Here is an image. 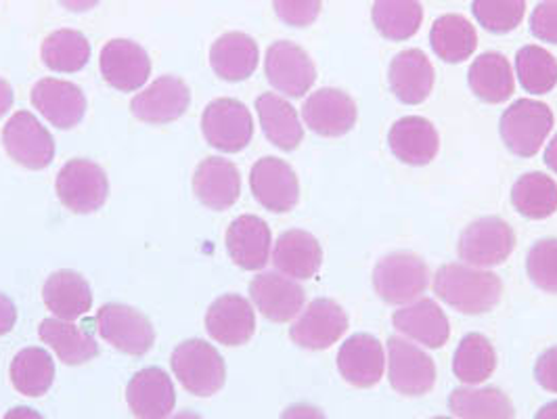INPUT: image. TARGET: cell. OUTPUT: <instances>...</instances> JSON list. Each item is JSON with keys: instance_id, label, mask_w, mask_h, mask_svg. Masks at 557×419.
Wrapping results in <instances>:
<instances>
[{"instance_id": "7c38bea8", "label": "cell", "mask_w": 557, "mask_h": 419, "mask_svg": "<svg viewBox=\"0 0 557 419\" xmlns=\"http://www.w3.org/2000/svg\"><path fill=\"white\" fill-rule=\"evenodd\" d=\"M302 118L312 133L334 139L355 128L359 110L348 93L339 88H321L308 97Z\"/></svg>"}, {"instance_id": "44dd1931", "label": "cell", "mask_w": 557, "mask_h": 419, "mask_svg": "<svg viewBox=\"0 0 557 419\" xmlns=\"http://www.w3.org/2000/svg\"><path fill=\"white\" fill-rule=\"evenodd\" d=\"M250 298L256 308L273 323L292 321L305 307V289L278 273H260L250 283Z\"/></svg>"}, {"instance_id": "3957f363", "label": "cell", "mask_w": 557, "mask_h": 419, "mask_svg": "<svg viewBox=\"0 0 557 419\" xmlns=\"http://www.w3.org/2000/svg\"><path fill=\"white\" fill-rule=\"evenodd\" d=\"M55 192L59 201L74 214H92L108 201L110 181L99 164L76 158L59 170Z\"/></svg>"}, {"instance_id": "bcb514c9", "label": "cell", "mask_w": 557, "mask_h": 419, "mask_svg": "<svg viewBox=\"0 0 557 419\" xmlns=\"http://www.w3.org/2000/svg\"><path fill=\"white\" fill-rule=\"evenodd\" d=\"M15 321H17V308L9 296L0 294V335L9 334L15 328Z\"/></svg>"}, {"instance_id": "7a4b0ae2", "label": "cell", "mask_w": 557, "mask_h": 419, "mask_svg": "<svg viewBox=\"0 0 557 419\" xmlns=\"http://www.w3.org/2000/svg\"><path fill=\"white\" fill-rule=\"evenodd\" d=\"M170 365L183 389L196 396H212L224 386L226 365L221 353L206 340L194 337L178 344Z\"/></svg>"}, {"instance_id": "277c9868", "label": "cell", "mask_w": 557, "mask_h": 419, "mask_svg": "<svg viewBox=\"0 0 557 419\" xmlns=\"http://www.w3.org/2000/svg\"><path fill=\"white\" fill-rule=\"evenodd\" d=\"M430 281L425 262L411 251H394L384 256L375 271L373 285L380 298L388 305H407L419 298Z\"/></svg>"}, {"instance_id": "5b68a950", "label": "cell", "mask_w": 557, "mask_h": 419, "mask_svg": "<svg viewBox=\"0 0 557 419\" xmlns=\"http://www.w3.org/2000/svg\"><path fill=\"white\" fill-rule=\"evenodd\" d=\"M503 143L520 158L534 156L554 128V113L549 106L532 99L511 103L502 115Z\"/></svg>"}, {"instance_id": "cb8c5ba5", "label": "cell", "mask_w": 557, "mask_h": 419, "mask_svg": "<svg viewBox=\"0 0 557 419\" xmlns=\"http://www.w3.org/2000/svg\"><path fill=\"white\" fill-rule=\"evenodd\" d=\"M388 143H391L392 153L409 167L430 164L436 158L441 147V139L434 124L419 115L400 118L391 128Z\"/></svg>"}, {"instance_id": "74e56055", "label": "cell", "mask_w": 557, "mask_h": 419, "mask_svg": "<svg viewBox=\"0 0 557 419\" xmlns=\"http://www.w3.org/2000/svg\"><path fill=\"white\" fill-rule=\"evenodd\" d=\"M40 56L49 70L59 74H74L88 63L90 45L78 29H57L45 38Z\"/></svg>"}, {"instance_id": "d6a6232c", "label": "cell", "mask_w": 557, "mask_h": 419, "mask_svg": "<svg viewBox=\"0 0 557 419\" xmlns=\"http://www.w3.org/2000/svg\"><path fill=\"white\" fill-rule=\"evenodd\" d=\"M430 42L434 53L446 63H461L474 56L478 34L463 15H443L432 26Z\"/></svg>"}, {"instance_id": "6da1fadb", "label": "cell", "mask_w": 557, "mask_h": 419, "mask_svg": "<svg viewBox=\"0 0 557 419\" xmlns=\"http://www.w3.org/2000/svg\"><path fill=\"white\" fill-rule=\"evenodd\" d=\"M434 292L448 307L466 315H482L499 305L503 283L495 273L470 264H445L434 278Z\"/></svg>"}, {"instance_id": "8d00e7d4", "label": "cell", "mask_w": 557, "mask_h": 419, "mask_svg": "<svg viewBox=\"0 0 557 419\" xmlns=\"http://www.w3.org/2000/svg\"><path fill=\"white\" fill-rule=\"evenodd\" d=\"M371 17L384 38L398 42L418 34L423 7L419 0H375Z\"/></svg>"}, {"instance_id": "1f68e13d", "label": "cell", "mask_w": 557, "mask_h": 419, "mask_svg": "<svg viewBox=\"0 0 557 419\" xmlns=\"http://www.w3.org/2000/svg\"><path fill=\"white\" fill-rule=\"evenodd\" d=\"M11 384L24 396H42L53 386L55 380V363L53 357L40 348L29 346L15 355L11 361Z\"/></svg>"}, {"instance_id": "d6986e66", "label": "cell", "mask_w": 557, "mask_h": 419, "mask_svg": "<svg viewBox=\"0 0 557 419\" xmlns=\"http://www.w3.org/2000/svg\"><path fill=\"white\" fill-rule=\"evenodd\" d=\"M126 400L137 419H166L174 411L176 392L164 369L147 367L128 382Z\"/></svg>"}, {"instance_id": "4fadbf2b", "label": "cell", "mask_w": 557, "mask_h": 419, "mask_svg": "<svg viewBox=\"0 0 557 419\" xmlns=\"http://www.w3.org/2000/svg\"><path fill=\"white\" fill-rule=\"evenodd\" d=\"M392 389L405 396H421L436 384V365L416 344L391 337L388 340Z\"/></svg>"}, {"instance_id": "7bdbcfd3", "label": "cell", "mask_w": 557, "mask_h": 419, "mask_svg": "<svg viewBox=\"0 0 557 419\" xmlns=\"http://www.w3.org/2000/svg\"><path fill=\"white\" fill-rule=\"evenodd\" d=\"M278 20L294 28H307L321 13V0H273Z\"/></svg>"}, {"instance_id": "d4e9b609", "label": "cell", "mask_w": 557, "mask_h": 419, "mask_svg": "<svg viewBox=\"0 0 557 419\" xmlns=\"http://www.w3.org/2000/svg\"><path fill=\"white\" fill-rule=\"evenodd\" d=\"M323 250L314 235L300 229L285 231L275 244L273 264L283 275L294 280H310L319 273Z\"/></svg>"}, {"instance_id": "ee69618b", "label": "cell", "mask_w": 557, "mask_h": 419, "mask_svg": "<svg viewBox=\"0 0 557 419\" xmlns=\"http://www.w3.org/2000/svg\"><path fill=\"white\" fill-rule=\"evenodd\" d=\"M530 29L539 40L557 45V0H543L536 4L530 17Z\"/></svg>"}, {"instance_id": "5bb4252c", "label": "cell", "mask_w": 557, "mask_h": 419, "mask_svg": "<svg viewBox=\"0 0 557 419\" xmlns=\"http://www.w3.org/2000/svg\"><path fill=\"white\" fill-rule=\"evenodd\" d=\"M191 106V90L176 76H162L139 93L131 110L140 122L162 126L183 118Z\"/></svg>"}, {"instance_id": "f35d334b", "label": "cell", "mask_w": 557, "mask_h": 419, "mask_svg": "<svg viewBox=\"0 0 557 419\" xmlns=\"http://www.w3.org/2000/svg\"><path fill=\"white\" fill-rule=\"evenodd\" d=\"M495 367L497 355L488 337L482 334H468L461 340L453 361V371L461 382L472 386L480 384L491 378Z\"/></svg>"}, {"instance_id": "52a82bcc", "label": "cell", "mask_w": 557, "mask_h": 419, "mask_svg": "<svg viewBox=\"0 0 557 419\" xmlns=\"http://www.w3.org/2000/svg\"><path fill=\"white\" fill-rule=\"evenodd\" d=\"M201 133L210 147L224 153H237L246 149L253 137L250 110L237 99H216L203 110Z\"/></svg>"}, {"instance_id": "d590c367", "label": "cell", "mask_w": 557, "mask_h": 419, "mask_svg": "<svg viewBox=\"0 0 557 419\" xmlns=\"http://www.w3.org/2000/svg\"><path fill=\"white\" fill-rule=\"evenodd\" d=\"M448 407L461 419H516L511 398L499 389H457Z\"/></svg>"}, {"instance_id": "11a10c76", "label": "cell", "mask_w": 557, "mask_h": 419, "mask_svg": "<svg viewBox=\"0 0 557 419\" xmlns=\"http://www.w3.org/2000/svg\"><path fill=\"white\" fill-rule=\"evenodd\" d=\"M434 419H450V418H434Z\"/></svg>"}, {"instance_id": "7402d4cb", "label": "cell", "mask_w": 557, "mask_h": 419, "mask_svg": "<svg viewBox=\"0 0 557 419\" xmlns=\"http://www.w3.org/2000/svg\"><path fill=\"white\" fill-rule=\"evenodd\" d=\"M194 192L206 208L216 212L228 210L242 194L239 170L224 158H206L196 168Z\"/></svg>"}, {"instance_id": "e575fe53", "label": "cell", "mask_w": 557, "mask_h": 419, "mask_svg": "<svg viewBox=\"0 0 557 419\" xmlns=\"http://www.w3.org/2000/svg\"><path fill=\"white\" fill-rule=\"evenodd\" d=\"M470 86L486 103H503L513 95L511 65L502 53H484L470 67Z\"/></svg>"}, {"instance_id": "7dc6e473", "label": "cell", "mask_w": 557, "mask_h": 419, "mask_svg": "<svg viewBox=\"0 0 557 419\" xmlns=\"http://www.w3.org/2000/svg\"><path fill=\"white\" fill-rule=\"evenodd\" d=\"M278 419H327L325 414L312 405L307 403H298V405H292L283 411V416Z\"/></svg>"}, {"instance_id": "db71d44e", "label": "cell", "mask_w": 557, "mask_h": 419, "mask_svg": "<svg viewBox=\"0 0 557 419\" xmlns=\"http://www.w3.org/2000/svg\"><path fill=\"white\" fill-rule=\"evenodd\" d=\"M170 419H203L201 416H197L194 411H181V414H176L174 418Z\"/></svg>"}, {"instance_id": "f907efd6", "label": "cell", "mask_w": 557, "mask_h": 419, "mask_svg": "<svg viewBox=\"0 0 557 419\" xmlns=\"http://www.w3.org/2000/svg\"><path fill=\"white\" fill-rule=\"evenodd\" d=\"M2 419H45L38 411L29 409V407H13L11 411L4 414Z\"/></svg>"}, {"instance_id": "4dcf8cb0", "label": "cell", "mask_w": 557, "mask_h": 419, "mask_svg": "<svg viewBox=\"0 0 557 419\" xmlns=\"http://www.w3.org/2000/svg\"><path fill=\"white\" fill-rule=\"evenodd\" d=\"M40 340L49 344L65 365L88 363L99 355V344L78 325L63 319H45L38 328Z\"/></svg>"}, {"instance_id": "8fae6325", "label": "cell", "mask_w": 557, "mask_h": 419, "mask_svg": "<svg viewBox=\"0 0 557 419\" xmlns=\"http://www.w3.org/2000/svg\"><path fill=\"white\" fill-rule=\"evenodd\" d=\"M250 187L256 201L275 214L294 210L300 199V183L294 168L278 158H262L251 167Z\"/></svg>"}, {"instance_id": "f5cc1de1", "label": "cell", "mask_w": 557, "mask_h": 419, "mask_svg": "<svg viewBox=\"0 0 557 419\" xmlns=\"http://www.w3.org/2000/svg\"><path fill=\"white\" fill-rule=\"evenodd\" d=\"M534 419H557V400L545 405V407L536 414V418Z\"/></svg>"}, {"instance_id": "8992f818", "label": "cell", "mask_w": 557, "mask_h": 419, "mask_svg": "<svg viewBox=\"0 0 557 419\" xmlns=\"http://www.w3.org/2000/svg\"><path fill=\"white\" fill-rule=\"evenodd\" d=\"M513 248L516 233L499 217H484L466 226L457 244L459 258L475 269L499 267L511 256Z\"/></svg>"}, {"instance_id": "f546056e", "label": "cell", "mask_w": 557, "mask_h": 419, "mask_svg": "<svg viewBox=\"0 0 557 419\" xmlns=\"http://www.w3.org/2000/svg\"><path fill=\"white\" fill-rule=\"evenodd\" d=\"M260 126L267 139L283 151H294L305 137L296 110L275 93H264L256 99Z\"/></svg>"}, {"instance_id": "e0dca14e", "label": "cell", "mask_w": 557, "mask_h": 419, "mask_svg": "<svg viewBox=\"0 0 557 419\" xmlns=\"http://www.w3.org/2000/svg\"><path fill=\"white\" fill-rule=\"evenodd\" d=\"M29 99L32 106L61 131L78 126L86 113L83 88L67 81L42 78L34 84Z\"/></svg>"}, {"instance_id": "60d3db41", "label": "cell", "mask_w": 557, "mask_h": 419, "mask_svg": "<svg viewBox=\"0 0 557 419\" xmlns=\"http://www.w3.org/2000/svg\"><path fill=\"white\" fill-rule=\"evenodd\" d=\"M472 11L482 28L507 34L522 24L527 0H474Z\"/></svg>"}, {"instance_id": "f1b7e54d", "label": "cell", "mask_w": 557, "mask_h": 419, "mask_svg": "<svg viewBox=\"0 0 557 419\" xmlns=\"http://www.w3.org/2000/svg\"><path fill=\"white\" fill-rule=\"evenodd\" d=\"M42 298L57 319L74 321L92 307V289L81 273L63 269L45 281Z\"/></svg>"}, {"instance_id": "30bf717a", "label": "cell", "mask_w": 557, "mask_h": 419, "mask_svg": "<svg viewBox=\"0 0 557 419\" xmlns=\"http://www.w3.org/2000/svg\"><path fill=\"white\" fill-rule=\"evenodd\" d=\"M264 72L278 93L300 99L317 81V67L307 51L294 42L278 40L267 51Z\"/></svg>"}, {"instance_id": "9c48e42d", "label": "cell", "mask_w": 557, "mask_h": 419, "mask_svg": "<svg viewBox=\"0 0 557 419\" xmlns=\"http://www.w3.org/2000/svg\"><path fill=\"white\" fill-rule=\"evenodd\" d=\"M2 145L11 160L28 170H45L55 158L51 133L29 112H17L2 128Z\"/></svg>"}, {"instance_id": "4316f807", "label": "cell", "mask_w": 557, "mask_h": 419, "mask_svg": "<svg viewBox=\"0 0 557 419\" xmlns=\"http://www.w3.org/2000/svg\"><path fill=\"white\" fill-rule=\"evenodd\" d=\"M258 45L244 32H226L210 49V65L226 83L248 81L258 67Z\"/></svg>"}, {"instance_id": "b9f144b4", "label": "cell", "mask_w": 557, "mask_h": 419, "mask_svg": "<svg viewBox=\"0 0 557 419\" xmlns=\"http://www.w3.org/2000/svg\"><path fill=\"white\" fill-rule=\"evenodd\" d=\"M527 271L536 287L557 294V239H541L530 248Z\"/></svg>"}, {"instance_id": "ba28073f", "label": "cell", "mask_w": 557, "mask_h": 419, "mask_svg": "<svg viewBox=\"0 0 557 419\" xmlns=\"http://www.w3.org/2000/svg\"><path fill=\"white\" fill-rule=\"evenodd\" d=\"M97 330L115 350L131 357L147 355L156 342V332L149 319L137 308L126 305L112 303L99 308Z\"/></svg>"}, {"instance_id": "83f0119b", "label": "cell", "mask_w": 557, "mask_h": 419, "mask_svg": "<svg viewBox=\"0 0 557 419\" xmlns=\"http://www.w3.org/2000/svg\"><path fill=\"white\" fill-rule=\"evenodd\" d=\"M392 323L400 334L416 340L428 348L445 346L450 335L445 312L430 298H423L416 305L396 310Z\"/></svg>"}, {"instance_id": "2e32d148", "label": "cell", "mask_w": 557, "mask_h": 419, "mask_svg": "<svg viewBox=\"0 0 557 419\" xmlns=\"http://www.w3.org/2000/svg\"><path fill=\"white\" fill-rule=\"evenodd\" d=\"M101 74L106 83L120 93L139 90L143 84L149 81L151 74V59L147 51L126 38L110 40L101 49Z\"/></svg>"}, {"instance_id": "603a6c76", "label": "cell", "mask_w": 557, "mask_h": 419, "mask_svg": "<svg viewBox=\"0 0 557 419\" xmlns=\"http://www.w3.org/2000/svg\"><path fill=\"white\" fill-rule=\"evenodd\" d=\"M271 229L262 219L244 214L226 231V250L244 271H260L271 258Z\"/></svg>"}, {"instance_id": "9a60e30c", "label": "cell", "mask_w": 557, "mask_h": 419, "mask_svg": "<svg viewBox=\"0 0 557 419\" xmlns=\"http://www.w3.org/2000/svg\"><path fill=\"white\" fill-rule=\"evenodd\" d=\"M348 330V315L330 298H317L292 325V340L307 350H325Z\"/></svg>"}, {"instance_id": "ab89813d", "label": "cell", "mask_w": 557, "mask_h": 419, "mask_svg": "<svg viewBox=\"0 0 557 419\" xmlns=\"http://www.w3.org/2000/svg\"><path fill=\"white\" fill-rule=\"evenodd\" d=\"M522 86L532 95H545L557 84V59L541 47H524L516 56Z\"/></svg>"}, {"instance_id": "ffe728a7", "label": "cell", "mask_w": 557, "mask_h": 419, "mask_svg": "<svg viewBox=\"0 0 557 419\" xmlns=\"http://www.w3.org/2000/svg\"><path fill=\"white\" fill-rule=\"evenodd\" d=\"M206 330L224 346L248 344L256 332V315L250 303L239 294L216 298L206 312Z\"/></svg>"}, {"instance_id": "484cf974", "label": "cell", "mask_w": 557, "mask_h": 419, "mask_svg": "<svg viewBox=\"0 0 557 419\" xmlns=\"http://www.w3.org/2000/svg\"><path fill=\"white\" fill-rule=\"evenodd\" d=\"M388 78L398 101L419 106L434 88V67L419 49H409L392 59Z\"/></svg>"}, {"instance_id": "681fc988", "label": "cell", "mask_w": 557, "mask_h": 419, "mask_svg": "<svg viewBox=\"0 0 557 419\" xmlns=\"http://www.w3.org/2000/svg\"><path fill=\"white\" fill-rule=\"evenodd\" d=\"M65 9L74 11V13H83V11H90L95 9L101 0H59Z\"/></svg>"}, {"instance_id": "836d02e7", "label": "cell", "mask_w": 557, "mask_h": 419, "mask_svg": "<svg viewBox=\"0 0 557 419\" xmlns=\"http://www.w3.org/2000/svg\"><path fill=\"white\" fill-rule=\"evenodd\" d=\"M511 204L527 219H549L557 212V183L543 172H529L516 181Z\"/></svg>"}, {"instance_id": "ac0fdd59", "label": "cell", "mask_w": 557, "mask_h": 419, "mask_svg": "<svg viewBox=\"0 0 557 419\" xmlns=\"http://www.w3.org/2000/svg\"><path fill=\"white\" fill-rule=\"evenodd\" d=\"M384 346L373 335H352L342 344L337 353V369L342 378L357 389L375 386L384 375Z\"/></svg>"}, {"instance_id": "816d5d0a", "label": "cell", "mask_w": 557, "mask_h": 419, "mask_svg": "<svg viewBox=\"0 0 557 419\" xmlns=\"http://www.w3.org/2000/svg\"><path fill=\"white\" fill-rule=\"evenodd\" d=\"M545 162H547V167L552 168V170L557 174V135L554 137V140L547 145Z\"/></svg>"}, {"instance_id": "f6af8a7d", "label": "cell", "mask_w": 557, "mask_h": 419, "mask_svg": "<svg viewBox=\"0 0 557 419\" xmlns=\"http://www.w3.org/2000/svg\"><path fill=\"white\" fill-rule=\"evenodd\" d=\"M534 378L545 391L557 392V346L539 357L534 365Z\"/></svg>"}, {"instance_id": "c3c4849f", "label": "cell", "mask_w": 557, "mask_h": 419, "mask_svg": "<svg viewBox=\"0 0 557 419\" xmlns=\"http://www.w3.org/2000/svg\"><path fill=\"white\" fill-rule=\"evenodd\" d=\"M13 106V88L7 81L0 78V118L11 110Z\"/></svg>"}]
</instances>
